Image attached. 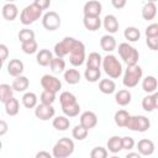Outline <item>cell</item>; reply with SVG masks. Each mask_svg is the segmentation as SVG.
I'll list each match as a JSON object with an SVG mask.
<instances>
[{
  "label": "cell",
  "mask_w": 158,
  "mask_h": 158,
  "mask_svg": "<svg viewBox=\"0 0 158 158\" xmlns=\"http://www.w3.org/2000/svg\"><path fill=\"white\" fill-rule=\"evenodd\" d=\"M59 102H60V106L64 107V106H69V105H73L77 101V98L74 94L69 93V91H63L60 95H59Z\"/></svg>",
  "instance_id": "obj_35"
},
{
  "label": "cell",
  "mask_w": 158,
  "mask_h": 158,
  "mask_svg": "<svg viewBox=\"0 0 158 158\" xmlns=\"http://www.w3.org/2000/svg\"><path fill=\"white\" fill-rule=\"evenodd\" d=\"M42 9L33 1L32 4L27 5L22 11H21V15H20V21L22 25L27 26V25H31L35 21H37L41 16H42Z\"/></svg>",
  "instance_id": "obj_4"
},
{
  "label": "cell",
  "mask_w": 158,
  "mask_h": 158,
  "mask_svg": "<svg viewBox=\"0 0 158 158\" xmlns=\"http://www.w3.org/2000/svg\"><path fill=\"white\" fill-rule=\"evenodd\" d=\"M17 37H19L21 43H26V42H30V41L35 40V32L30 28H22V30H20Z\"/></svg>",
  "instance_id": "obj_40"
},
{
  "label": "cell",
  "mask_w": 158,
  "mask_h": 158,
  "mask_svg": "<svg viewBox=\"0 0 158 158\" xmlns=\"http://www.w3.org/2000/svg\"><path fill=\"white\" fill-rule=\"evenodd\" d=\"M1 14H2V17L7 21H14L17 15H19V10H17V6L12 2H7L2 6V10H1Z\"/></svg>",
  "instance_id": "obj_15"
},
{
  "label": "cell",
  "mask_w": 158,
  "mask_h": 158,
  "mask_svg": "<svg viewBox=\"0 0 158 158\" xmlns=\"http://www.w3.org/2000/svg\"><path fill=\"white\" fill-rule=\"evenodd\" d=\"M56 114V110L52 105H44V104H40L35 107V115L37 118L42 120V121H47L49 118H52Z\"/></svg>",
  "instance_id": "obj_11"
},
{
  "label": "cell",
  "mask_w": 158,
  "mask_h": 158,
  "mask_svg": "<svg viewBox=\"0 0 158 158\" xmlns=\"http://www.w3.org/2000/svg\"><path fill=\"white\" fill-rule=\"evenodd\" d=\"M142 75H143V72H142V68L138 64L132 65V67H127V69L123 73L122 83L128 89L135 88L139 83V80L142 79Z\"/></svg>",
  "instance_id": "obj_5"
},
{
  "label": "cell",
  "mask_w": 158,
  "mask_h": 158,
  "mask_svg": "<svg viewBox=\"0 0 158 158\" xmlns=\"http://www.w3.org/2000/svg\"><path fill=\"white\" fill-rule=\"evenodd\" d=\"M37 95L32 91H27L23 94L22 96V105L26 107V109H33L37 106Z\"/></svg>",
  "instance_id": "obj_31"
},
{
  "label": "cell",
  "mask_w": 158,
  "mask_h": 158,
  "mask_svg": "<svg viewBox=\"0 0 158 158\" xmlns=\"http://www.w3.org/2000/svg\"><path fill=\"white\" fill-rule=\"evenodd\" d=\"M80 125L84 126L85 128L90 130L94 128L98 125V116L93 111H84L80 115Z\"/></svg>",
  "instance_id": "obj_13"
},
{
  "label": "cell",
  "mask_w": 158,
  "mask_h": 158,
  "mask_svg": "<svg viewBox=\"0 0 158 158\" xmlns=\"http://www.w3.org/2000/svg\"><path fill=\"white\" fill-rule=\"evenodd\" d=\"M88 133H89V130L85 128L84 126H81L80 123L77 125V126L73 128V131H72V136H73V138H75V139H78V141H83V139H85L86 136H88Z\"/></svg>",
  "instance_id": "obj_37"
},
{
  "label": "cell",
  "mask_w": 158,
  "mask_h": 158,
  "mask_svg": "<svg viewBox=\"0 0 158 158\" xmlns=\"http://www.w3.org/2000/svg\"><path fill=\"white\" fill-rule=\"evenodd\" d=\"M28 85H30V81L27 79V77L25 75H20L17 78L14 79L12 81V88L15 91H19V93H22V91H26V89H28Z\"/></svg>",
  "instance_id": "obj_23"
},
{
  "label": "cell",
  "mask_w": 158,
  "mask_h": 158,
  "mask_svg": "<svg viewBox=\"0 0 158 158\" xmlns=\"http://www.w3.org/2000/svg\"><path fill=\"white\" fill-rule=\"evenodd\" d=\"M130 116H131V115H130L126 110H118V111L115 112V116H114L115 123H116L118 127H126Z\"/></svg>",
  "instance_id": "obj_33"
},
{
  "label": "cell",
  "mask_w": 158,
  "mask_h": 158,
  "mask_svg": "<svg viewBox=\"0 0 158 158\" xmlns=\"http://www.w3.org/2000/svg\"><path fill=\"white\" fill-rule=\"evenodd\" d=\"M100 47L105 52H112L116 49V40L111 35H105L100 40Z\"/></svg>",
  "instance_id": "obj_21"
},
{
  "label": "cell",
  "mask_w": 158,
  "mask_h": 158,
  "mask_svg": "<svg viewBox=\"0 0 158 158\" xmlns=\"http://www.w3.org/2000/svg\"><path fill=\"white\" fill-rule=\"evenodd\" d=\"M153 99H154V104H156V109H158V91H156L153 94Z\"/></svg>",
  "instance_id": "obj_54"
},
{
  "label": "cell",
  "mask_w": 158,
  "mask_h": 158,
  "mask_svg": "<svg viewBox=\"0 0 158 158\" xmlns=\"http://www.w3.org/2000/svg\"><path fill=\"white\" fill-rule=\"evenodd\" d=\"M109 158H120V157H117V156H112V157H109Z\"/></svg>",
  "instance_id": "obj_55"
},
{
  "label": "cell",
  "mask_w": 158,
  "mask_h": 158,
  "mask_svg": "<svg viewBox=\"0 0 158 158\" xmlns=\"http://www.w3.org/2000/svg\"><path fill=\"white\" fill-rule=\"evenodd\" d=\"M7 123H6V121H4V120H1L0 121V136H4L6 132H7Z\"/></svg>",
  "instance_id": "obj_51"
},
{
  "label": "cell",
  "mask_w": 158,
  "mask_h": 158,
  "mask_svg": "<svg viewBox=\"0 0 158 158\" xmlns=\"http://www.w3.org/2000/svg\"><path fill=\"white\" fill-rule=\"evenodd\" d=\"M111 4H112V6L115 9H122L126 5V1L125 0H112Z\"/></svg>",
  "instance_id": "obj_50"
},
{
  "label": "cell",
  "mask_w": 158,
  "mask_h": 158,
  "mask_svg": "<svg viewBox=\"0 0 158 158\" xmlns=\"http://www.w3.org/2000/svg\"><path fill=\"white\" fill-rule=\"evenodd\" d=\"M102 26L109 33H116L118 30V20L114 15H106L102 20Z\"/></svg>",
  "instance_id": "obj_16"
},
{
  "label": "cell",
  "mask_w": 158,
  "mask_h": 158,
  "mask_svg": "<svg viewBox=\"0 0 158 158\" xmlns=\"http://www.w3.org/2000/svg\"><path fill=\"white\" fill-rule=\"evenodd\" d=\"M53 54L49 49H40V52L36 56V60L41 67L51 65V62L53 60Z\"/></svg>",
  "instance_id": "obj_18"
},
{
  "label": "cell",
  "mask_w": 158,
  "mask_h": 158,
  "mask_svg": "<svg viewBox=\"0 0 158 158\" xmlns=\"http://www.w3.org/2000/svg\"><path fill=\"white\" fill-rule=\"evenodd\" d=\"M86 60V57H85V46L81 41L77 40L73 48H72V52L69 54V62L73 67H80L84 62Z\"/></svg>",
  "instance_id": "obj_6"
},
{
  "label": "cell",
  "mask_w": 158,
  "mask_h": 158,
  "mask_svg": "<svg viewBox=\"0 0 158 158\" xmlns=\"http://www.w3.org/2000/svg\"><path fill=\"white\" fill-rule=\"evenodd\" d=\"M146 37L149 38V37H157L158 36V23H151L146 27Z\"/></svg>",
  "instance_id": "obj_45"
},
{
  "label": "cell",
  "mask_w": 158,
  "mask_h": 158,
  "mask_svg": "<svg viewBox=\"0 0 158 158\" xmlns=\"http://www.w3.org/2000/svg\"><path fill=\"white\" fill-rule=\"evenodd\" d=\"M142 107L144 111L152 112L156 109V104H154V99H153V94H148L147 96H144L142 99Z\"/></svg>",
  "instance_id": "obj_41"
},
{
  "label": "cell",
  "mask_w": 158,
  "mask_h": 158,
  "mask_svg": "<svg viewBox=\"0 0 158 158\" xmlns=\"http://www.w3.org/2000/svg\"><path fill=\"white\" fill-rule=\"evenodd\" d=\"M23 72V63L20 60V59H11L7 64V73L11 75V77H20Z\"/></svg>",
  "instance_id": "obj_17"
},
{
  "label": "cell",
  "mask_w": 158,
  "mask_h": 158,
  "mask_svg": "<svg viewBox=\"0 0 158 158\" xmlns=\"http://www.w3.org/2000/svg\"><path fill=\"white\" fill-rule=\"evenodd\" d=\"M107 149L111 153H118L122 149V137L118 136H112L107 141Z\"/></svg>",
  "instance_id": "obj_28"
},
{
  "label": "cell",
  "mask_w": 158,
  "mask_h": 158,
  "mask_svg": "<svg viewBox=\"0 0 158 158\" xmlns=\"http://www.w3.org/2000/svg\"><path fill=\"white\" fill-rule=\"evenodd\" d=\"M35 2L42 9V10H46V9H48L49 7V5H51V1L49 0H35Z\"/></svg>",
  "instance_id": "obj_49"
},
{
  "label": "cell",
  "mask_w": 158,
  "mask_h": 158,
  "mask_svg": "<svg viewBox=\"0 0 158 158\" xmlns=\"http://www.w3.org/2000/svg\"><path fill=\"white\" fill-rule=\"evenodd\" d=\"M83 12H84V16H88V17H100L101 4L99 1H95V0L88 1L84 5Z\"/></svg>",
  "instance_id": "obj_12"
},
{
  "label": "cell",
  "mask_w": 158,
  "mask_h": 158,
  "mask_svg": "<svg viewBox=\"0 0 158 158\" xmlns=\"http://www.w3.org/2000/svg\"><path fill=\"white\" fill-rule=\"evenodd\" d=\"M123 36L128 42H136V41L139 40L141 32H139L138 28H136L133 26H130V27H126V30L123 31Z\"/></svg>",
  "instance_id": "obj_34"
},
{
  "label": "cell",
  "mask_w": 158,
  "mask_h": 158,
  "mask_svg": "<svg viewBox=\"0 0 158 158\" xmlns=\"http://www.w3.org/2000/svg\"><path fill=\"white\" fill-rule=\"evenodd\" d=\"M102 65V58L98 52H91L86 58V68H98Z\"/></svg>",
  "instance_id": "obj_30"
},
{
  "label": "cell",
  "mask_w": 158,
  "mask_h": 158,
  "mask_svg": "<svg viewBox=\"0 0 158 158\" xmlns=\"http://www.w3.org/2000/svg\"><path fill=\"white\" fill-rule=\"evenodd\" d=\"M5 112L9 115V116H16L19 114V110H20V104H19V100L16 98H11L9 101H6L5 104Z\"/></svg>",
  "instance_id": "obj_26"
},
{
  "label": "cell",
  "mask_w": 158,
  "mask_h": 158,
  "mask_svg": "<svg viewBox=\"0 0 158 158\" xmlns=\"http://www.w3.org/2000/svg\"><path fill=\"white\" fill-rule=\"evenodd\" d=\"M102 69L112 79H116L122 74V65L112 54H107L102 58Z\"/></svg>",
  "instance_id": "obj_3"
},
{
  "label": "cell",
  "mask_w": 158,
  "mask_h": 158,
  "mask_svg": "<svg viewBox=\"0 0 158 158\" xmlns=\"http://www.w3.org/2000/svg\"><path fill=\"white\" fill-rule=\"evenodd\" d=\"M125 158H142V156L138 152H130L125 156Z\"/></svg>",
  "instance_id": "obj_53"
},
{
  "label": "cell",
  "mask_w": 158,
  "mask_h": 158,
  "mask_svg": "<svg viewBox=\"0 0 158 158\" xmlns=\"http://www.w3.org/2000/svg\"><path fill=\"white\" fill-rule=\"evenodd\" d=\"M149 127H151V121L143 115L130 116L128 122L126 125V128L131 131H137V132H146Z\"/></svg>",
  "instance_id": "obj_7"
},
{
  "label": "cell",
  "mask_w": 158,
  "mask_h": 158,
  "mask_svg": "<svg viewBox=\"0 0 158 158\" xmlns=\"http://www.w3.org/2000/svg\"><path fill=\"white\" fill-rule=\"evenodd\" d=\"M14 88L10 86L9 84H1L0 85V101L5 104L9 101L11 98H14Z\"/></svg>",
  "instance_id": "obj_32"
},
{
  "label": "cell",
  "mask_w": 158,
  "mask_h": 158,
  "mask_svg": "<svg viewBox=\"0 0 158 158\" xmlns=\"http://www.w3.org/2000/svg\"><path fill=\"white\" fill-rule=\"evenodd\" d=\"M154 149H156L154 143L151 139L143 138V139H139L137 143V151L141 156H151V154H153Z\"/></svg>",
  "instance_id": "obj_14"
},
{
  "label": "cell",
  "mask_w": 158,
  "mask_h": 158,
  "mask_svg": "<svg viewBox=\"0 0 158 158\" xmlns=\"http://www.w3.org/2000/svg\"><path fill=\"white\" fill-rule=\"evenodd\" d=\"M7 56H9V49L5 44H0V59L1 62L4 63L6 59H7Z\"/></svg>",
  "instance_id": "obj_48"
},
{
  "label": "cell",
  "mask_w": 158,
  "mask_h": 158,
  "mask_svg": "<svg viewBox=\"0 0 158 158\" xmlns=\"http://www.w3.org/2000/svg\"><path fill=\"white\" fill-rule=\"evenodd\" d=\"M135 139L130 136H125L122 137V149H126V151H131L133 147H135Z\"/></svg>",
  "instance_id": "obj_46"
},
{
  "label": "cell",
  "mask_w": 158,
  "mask_h": 158,
  "mask_svg": "<svg viewBox=\"0 0 158 158\" xmlns=\"http://www.w3.org/2000/svg\"><path fill=\"white\" fill-rule=\"evenodd\" d=\"M157 15V6L154 4V1H148L143 5L142 7V17L147 21L153 20Z\"/></svg>",
  "instance_id": "obj_20"
},
{
  "label": "cell",
  "mask_w": 158,
  "mask_h": 158,
  "mask_svg": "<svg viewBox=\"0 0 158 158\" xmlns=\"http://www.w3.org/2000/svg\"><path fill=\"white\" fill-rule=\"evenodd\" d=\"M74 152V142L68 137H63L52 148V156L54 158H68Z\"/></svg>",
  "instance_id": "obj_1"
},
{
  "label": "cell",
  "mask_w": 158,
  "mask_h": 158,
  "mask_svg": "<svg viewBox=\"0 0 158 158\" xmlns=\"http://www.w3.org/2000/svg\"><path fill=\"white\" fill-rule=\"evenodd\" d=\"M117 51H118V54L122 58V60L127 64V67H132V65L137 64L138 58H139L138 51L135 47H132L130 43H127V42L120 43Z\"/></svg>",
  "instance_id": "obj_2"
},
{
  "label": "cell",
  "mask_w": 158,
  "mask_h": 158,
  "mask_svg": "<svg viewBox=\"0 0 158 158\" xmlns=\"http://www.w3.org/2000/svg\"><path fill=\"white\" fill-rule=\"evenodd\" d=\"M64 80L70 84V85H74V84H78L80 81V73L78 69H74V68H70V69H67L64 72Z\"/></svg>",
  "instance_id": "obj_24"
},
{
  "label": "cell",
  "mask_w": 158,
  "mask_h": 158,
  "mask_svg": "<svg viewBox=\"0 0 158 158\" xmlns=\"http://www.w3.org/2000/svg\"><path fill=\"white\" fill-rule=\"evenodd\" d=\"M146 43L149 49L152 51H158V36L157 37H149L146 40Z\"/></svg>",
  "instance_id": "obj_47"
},
{
  "label": "cell",
  "mask_w": 158,
  "mask_h": 158,
  "mask_svg": "<svg viewBox=\"0 0 158 158\" xmlns=\"http://www.w3.org/2000/svg\"><path fill=\"white\" fill-rule=\"evenodd\" d=\"M62 111H63L64 116H67V117H75V116H78L79 112H80V105H79L78 102H75V104H73V105L62 107Z\"/></svg>",
  "instance_id": "obj_39"
},
{
  "label": "cell",
  "mask_w": 158,
  "mask_h": 158,
  "mask_svg": "<svg viewBox=\"0 0 158 158\" xmlns=\"http://www.w3.org/2000/svg\"><path fill=\"white\" fill-rule=\"evenodd\" d=\"M99 90L102 94H112L116 90V84L112 79H102L99 83Z\"/></svg>",
  "instance_id": "obj_25"
},
{
  "label": "cell",
  "mask_w": 158,
  "mask_h": 158,
  "mask_svg": "<svg viewBox=\"0 0 158 158\" xmlns=\"http://www.w3.org/2000/svg\"><path fill=\"white\" fill-rule=\"evenodd\" d=\"M52 125L57 131H65L70 126V120L67 116H57L53 118Z\"/></svg>",
  "instance_id": "obj_27"
},
{
  "label": "cell",
  "mask_w": 158,
  "mask_h": 158,
  "mask_svg": "<svg viewBox=\"0 0 158 158\" xmlns=\"http://www.w3.org/2000/svg\"><path fill=\"white\" fill-rule=\"evenodd\" d=\"M60 16L56 11H48L42 17V25L48 31H56L60 26Z\"/></svg>",
  "instance_id": "obj_10"
},
{
  "label": "cell",
  "mask_w": 158,
  "mask_h": 158,
  "mask_svg": "<svg viewBox=\"0 0 158 158\" xmlns=\"http://www.w3.org/2000/svg\"><path fill=\"white\" fill-rule=\"evenodd\" d=\"M35 158H53V156L49 154V153L46 152V151H40V152H37V154H36Z\"/></svg>",
  "instance_id": "obj_52"
},
{
  "label": "cell",
  "mask_w": 158,
  "mask_h": 158,
  "mask_svg": "<svg viewBox=\"0 0 158 158\" xmlns=\"http://www.w3.org/2000/svg\"><path fill=\"white\" fill-rule=\"evenodd\" d=\"M21 49L26 54H33V53L37 52L38 44H37L36 40H33V41H30V42H26V43H21Z\"/></svg>",
  "instance_id": "obj_42"
},
{
  "label": "cell",
  "mask_w": 158,
  "mask_h": 158,
  "mask_svg": "<svg viewBox=\"0 0 158 158\" xmlns=\"http://www.w3.org/2000/svg\"><path fill=\"white\" fill-rule=\"evenodd\" d=\"M83 23H84V27L89 31H98L101 26V20L100 17H88V16H84L83 19Z\"/></svg>",
  "instance_id": "obj_29"
},
{
  "label": "cell",
  "mask_w": 158,
  "mask_h": 158,
  "mask_svg": "<svg viewBox=\"0 0 158 158\" xmlns=\"http://www.w3.org/2000/svg\"><path fill=\"white\" fill-rule=\"evenodd\" d=\"M51 70L53 73H62L64 72L65 69V62L63 58H58V57H54L53 60L51 62Z\"/></svg>",
  "instance_id": "obj_38"
},
{
  "label": "cell",
  "mask_w": 158,
  "mask_h": 158,
  "mask_svg": "<svg viewBox=\"0 0 158 158\" xmlns=\"http://www.w3.org/2000/svg\"><path fill=\"white\" fill-rule=\"evenodd\" d=\"M131 99H132V95L130 93V90L127 89H121L118 90L116 94H115V101L116 104H118L120 106H126L131 102Z\"/></svg>",
  "instance_id": "obj_22"
},
{
  "label": "cell",
  "mask_w": 158,
  "mask_h": 158,
  "mask_svg": "<svg viewBox=\"0 0 158 158\" xmlns=\"http://www.w3.org/2000/svg\"><path fill=\"white\" fill-rule=\"evenodd\" d=\"M41 86L43 88V90H47V91L57 94L62 89V81L54 75L44 74L41 78Z\"/></svg>",
  "instance_id": "obj_9"
},
{
  "label": "cell",
  "mask_w": 158,
  "mask_h": 158,
  "mask_svg": "<svg viewBox=\"0 0 158 158\" xmlns=\"http://www.w3.org/2000/svg\"><path fill=\"white\" fill-rule=\"evenodd\" d=\"M75 41L77 40L73 38V37H64L60 42L56 43V46H54V54H56V57L63 58L67 54H70L72 48H73Z\"/></svg>",
  "instance_id": "obj_8"
},
{
  "label": "cell",
  "mask_w": 158,
  "mask_h": 158,
  "mask_svg": "<svg viewBox=\"0 0 158 158\" xmlns=\"http://www.w3.org/2000/svg\"><path fill=\"white\" fill-rule=\"evenodd\" d=\"M40 100H41V104L52 105L56 101V94L54 93H51V91H47V90H43L42 94H41V96H40Z\"/></svg>",
  "instance_id": "obj_43"
},
{
  "label": "cell",
  "mask_w": 158,
  "mask_h": 158,
  "mask_svg": "<svg viewBox=\"0 0 158 158\" xmlns=\"http://www.w3.org/2000/svg\"><path fill=\"white\" fill-rule=\"evenodd\" d=\"M100 75H101V72L100 69L98 68H86L85 72H84V77L90 83H95L100 79Z\"/></svg>",
  "instance_id": "obj_36"
},
{
  "label": "cell",
  "mask_w": 158,
  "mask_h": 158,
  "mask_svg": "<svg viewBox=\"0 0 158 158\" xmlns=\"http://www.w3.org/2000/svg\"><path fill=\"white\" fill-rule=\"evenodd\" d=\"M157 88H158V80H157L156 77L147 75L142 80V89H143V91H146L148 94H152V93L154 94L156 90H157Z\"/></svg>",
  "instance_id": "obj_19"
},
{
  "label": "cell",
  "mask_w": 158,
  "mask_h": 158,
  "mask_svg": "<svg viewBox=\"0 0 158 158\" xmlns=\"http://www.w3.org/2000/svg\"><path fill=\"white\" fill-rule=\"evenodd\" d=\"M90 158H107V149L101 146L94 147L90 152Z\"/></svg>",
  "instance_id": "obj_44"
}]
</instances>
